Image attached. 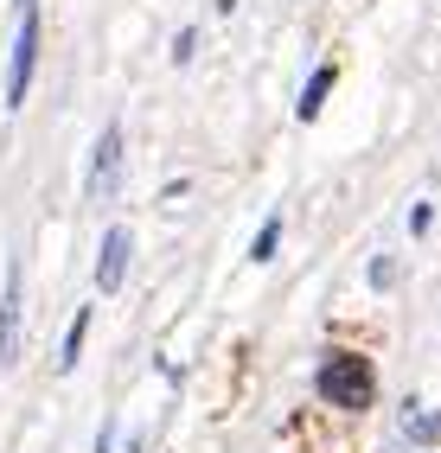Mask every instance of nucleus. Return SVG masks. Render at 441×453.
I'll list each match as a JSON object with an SVG mask.
<instances>
[{"mask_svg": "<svg viewBox=\"0 0 441 453\" xmlns=\"http://www.w3.org/2000/svg\"><path fill=\"white\" fill-rule=\"evenodd\" d=\"M275 250H282V218H269V224L256 230V243H250V256H256V262H269Z\"/></svg>", "mask_w": 441, "mask_h": 453, "instance_id": "nucleus-8", "label": "nucleus"}, {"mask_svg": "<svg viewBox=\"0 0 441 453\" xmlns=\"http://www.w3.org/2000/svg\"><path fill=\"white\" fill-rule=\"evenodd\" d=\"M339 83V65H320L313 77H307V89H301V103H294V115H301V122H313L320 109H327V89Z\"/></svg>", "mask_w": 441, "mask_h": 453, "instance_id": "nucleus-6", "label": "nucleus"}, {"mask_svg": "<svg viewBox=\"0 0 441 453\" xmlns=\"http://www.w3.org/2000/svg\"><path fill=\"white\" fill-rule=\"evenodd\" d=\"M39 71V7H19V33H13V58H7V109L26 103Z\"/></svg>", "mask_w": 441, "mask_h": 453, "instance_id": "nucleus-2", "label": "nucleus"}, {"mask_svg": "<svg viewBox=\"0 0 441 453\" xmlns=\"http://www.w3.org/2000/svg\"><path fill=\"white\" fill-rule=\"evenodd\" d=\"M128 250H135V236H128L122 224H109V230H103V256H97V294H115V288H122Z\"/></svg>", "mask_w": 441, "mask_h": 453, "instance_id": "nucleus-4", "label": "nucleus"}, {"mask_svg": "<svg viewBox=\"0 0 441 453\" xmlns=\"http://www.w3.org/2000/svg\"><path fill=\"white\" fill-rule=\"evenodd\" d=\"M19 357V262L7 268V288H0V365Z\"/></svg>", "mask_w": 441, "mask_h": 453, "instance_id": "nucleus-5", "label": "nucleus"}, {"mask_svg": "<svg viewBox=\"0 0 441 453\" xmlns=\"http://www.w3.org/2000/svg\"><path fill=\"white\" fill-rule=\"evenodd\" d=\"M115 186H122V128L109 122L90 154V198H115Z\"/></svg>", "mask_w": 441, "mask_h": 453, "instance_id": "nucleus-3", "label": "nucleus"}, {"mask_svg": "<svg viewBox=\"0 0 441 453\" xmlns=\"http://www.w3.org/2000/svg\"><path fill=\"white\" fill-rule=\"evenodd\" d=\"M313 389H320V403H333V409H365L377 396V377L359 351H327L320 357V371H313Z\"/></svg>", "mask_w": 441, "mask_h": 453, "instance_id": "nucleus-1", "label": "nucleus"}, {"mask_svg": "<svg viewBox=\"0 0 441 453\" xmlns=\"http://www.w3.org/2000/svg\"><path fill=\"white\" fill-rule=\"evenodd\" d=\"M83 332H90V307H83L65 332V351H58V371H77V357H83Z\"/></svg>", "mask_w": 441, "mask_h": 453, "instance_id": "nucleus-7", "label": "nucleus"}, {"mask_svg": "<svg viewBox=\"0 0 441 453\" xmlns=\"http://www.w3.org/2000/svg\"><path fill=\"white\" fill-rule=\"evenodd\" d=\"M371 281H377V288H391V281H397V262H391V256H377V262H371Z\"/></svg>", "mask_w": 441, "mask_h": 453, "instance_id": "nucleus-10", "label": "nucleus"}, {"mask_svg": "<svg viewBox=\"0 0 441 453\" xmlns=\"http://www.w3.org/2000/svg\"><path fill=\"white\" fill-rule=\"evenodd\" d=\"M192 51H198V33H180L173 39V65H192Z\"/></svg>", "mask_w": 441, "mask_h": 453, "instance_id": "nucleus-9", "label": "nucleus"}, {"mask_svg": "<svg viewBox=\"0 0 441 453\" xmlns=\"http://www.w3.org/2000/svg\"><path fill=\"white\" fill-rule=\"evenodd\" d=\"M19 7H33V0H19Z\"/></svg>", "mask_w": 441, "mask_h": 453, "instance_id": "nucleus-11", "label": "nucleus"}]
</instances>
